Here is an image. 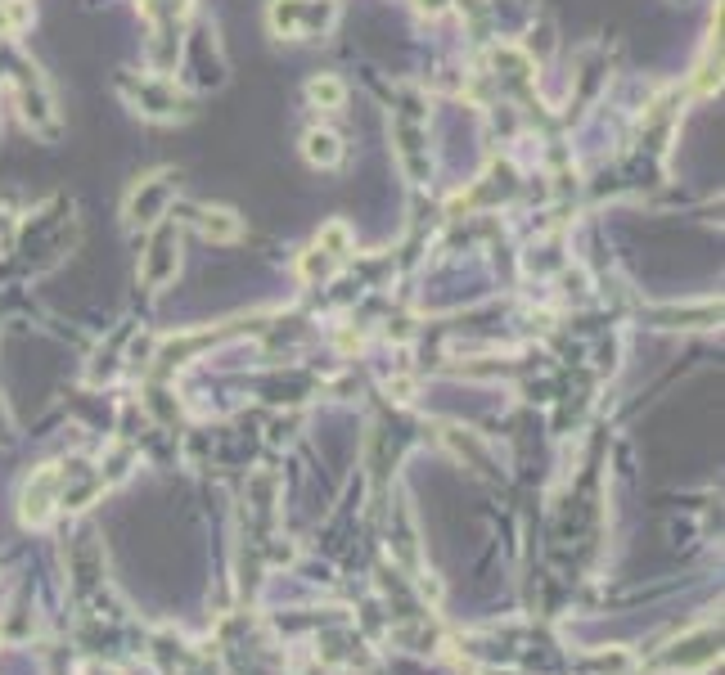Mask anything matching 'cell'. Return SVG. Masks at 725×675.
I'll use <instances>...</instances> for the list:
<instances>
[{
    "instance_id": "cell-2",
    "label": "cell",
    "mask_w": 725,
    "mask_h": 675,
    "mask_svg": "<svg viewBox=\"0 0 725 675\" xmlns=\"http://www.w3.org/2000/svg\"><path fill=\"white\" fill-rule=\"evenodd\" d=\"M185 9H190V0H140V14H145L149 32H154V45H149V54H154V68L167 72L176 59V45H181V27H185Z\"/></svg>"
},
{
    "instance_id": "cell-1",
    "label": "cell",
    "mask_w": 725,
    "mask_h": 675,
    "mask_svg": "<svg viewBox=\"0 0 725 675\" xmlns=\"http://www.w3.org/2000/svg\"><path fill=\"white\" fill-rule=\"evenodd\" d=\"M338 18L334 0H271V27L280 36L293 41H311V36H325Z\"/></svg>"
},
{
    "instance_id": "cell-6",
    "label": "cell",
    "mask_w": 725,
    "mask_h": 675,
    "mask_svg": "<svg viewBox=\"0 0 725 675\" xmlns=\"http://www.w3.org/2000/svg\"><path fill=\"white\" fill-rule=\"evenodd\" d=\"M167 203V176H149L131 189L127 198V221H158Z\"/></svg>"
},
{
    "instance_id": "cell-4",
    "label": "cell",
    "mask_w": 725,
    "mask_h": 675,
    "mask_svg": "<svg viewBox=\"0 0 725 675\" xmlns=\"http://www.w3.org/2000/svg\"><path fill=\"white\" fill-rule=\"evenodd\" d=\"M176 270H181V257H176V221L158 216L154 234H149V243H145V257H140V279H145L149 288H163L176 279Z\"/></svg>"
},
{
    "instance_id": "cell-5",
    "label": "cell",
    "mask_w": 725,
    "mask_h": 675,
    "mask_svg": "<svg viewBox=\"0 0 725 675\" xmlns=\"http://www.w3.org/2000/svg\"><path fill=\"white\" fill-rule=\"evenodd\" d=\"M59 500V468H41L37 477L28 482V491H23V522H46L50 509H55Z\"/></svg>"
},
{
    "instance_id": "cell-9",
    "label": "cell",
    "mask_w": 725,
    "mask_h": 675,
    "mask_svg": "<svg viewBox=\"0 0 725 675\" xmlns=\"http://www.w3.org/2000/svg\"><path fill=\"white\" fill-rule=\"evenodd\" d=\"M307 99H311V104H320V108H343L347 86L334 77V72H320V77L307 81Z\"/></svg>"
},
{
    "instance_id": "cell-3",
    "label": "cell",
    "mask_w": 725,
    "mask_h": 675,
    "mask_svg": "<svg viewBox=\"0 0 725 675\" xmlns=\"http://www.w3.org/2000/svg\"><path fill=\"white\" fill-rule=\"evenodd\" d=\"M118 86H122V95L136 104V113L158 117V122H176V117H185V95L163 77V72H154V77H140V81L136 77H122Z\"/></svg>"
},
{
    "instance_id": "cell-8",
    "label": "cell",
    "mask_w": 725,
    "mask_h": 675,
    "mask_svg": "<svg viewBox=\"0 0 725 675\" xmlns=\"http://www.w3.org/2000/svg\"><path fill=\"white\" fill-rule=\"evenodd\" d=\"M190 212H194L199 234L203 239H212V243H230V239H239V230H244L230 207H190Z\"/></svg>"
},
{
    "instance_id": "cell-10",
    "label": "cell",
    "mask_w": 725,
    "mask_h": 675,
    "mask_svg": "<svg viewBox=\"0 0 725 675\" xmlns=\"http://www.w3.org/2000/svg\"><path fill=\"white\" fill-rule=\"evenodd\" d=\"M32 9L23 0H0V36H14L19 27H28Z\"/></svg>"
},
{
    "instance_id": "cell-7",
    "label": "cell",
    "mask_w": 725,
    "mask_h": 675,
    "mask_svg": "<svg viewBox=\"0 0 725 675\" xmlns=\"http://www.w3.org/2000/svg\"><path fill=\"white\" fill-rule=\"evenodd\" d=\"M302 158L320 171H334L338 162H343V140H338L334 131H325V126H316V131L302 135Z\"/></svg>"
}]
</instances>
